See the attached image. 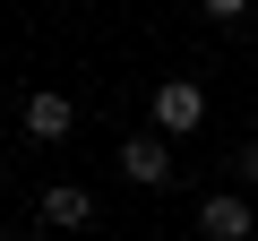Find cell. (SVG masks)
<instances>
[{
    "label": "cell",
    "mask_w": 258,
    "mask_h": 241,
    "mask_svg": "<svg viewBox=\"0 0 258 241\" xmlns=\"http://www.w3.org/2000/svg\"><path fill=\"white\" fill-rule=\"evenodd\" d=\"M147 112H155L164 138H181V130H198V120H207V86H198V78H164Z\"/></svg>",
    "instance_id": "cell-1"
},
{
    "label": "cell",
    "mask_w": 258,
    "mask_h": 241,
    "mask_svg": "<svg viewBox=\"0 0 258 241\" xmlns=\"http://www.w3.org/2000/svg\"><path fill=\"white\" fill-rule=\"evenodd\" d=\"M120 172L138 181V190H164V181H172V147H164V130H138V138H120Z\"/></svg>",
    "instance_id": "cell-2"
},
{
    "label": "cell",
    "mask_w": 258,
    "mask_h": 241,
    "mask_svg": "<svg viewBox=\"0 0 258 241\" xmlns=\"http://www.w3.org/2000/svg\"><path fill=\"white\" fill-rule=\"evenodd\" d=\"M198 241H249V198L241 190H207L198 198Z\"/></svg>",
    "instance_id": "cell-3"
},
{
    "label": "cell",
    "mask_w": 258,
    "mask_h": 241,
    "mask_svg": "<svg viewBox=\"0 0 258 241\" xmlns=\"http://www.w3.org/2000/svg\"><path fill=\"white\" fill-rule=\"evenodd\" d=\"M69 130H78V103H69V95H52V86H35V95H26V138H43V147H52V138H69Z\"/></svg>",
    "instance_id": "cell-4"
},
{
    "label": "cell",
    "mask_w": 258,
    "mask_h": 241,
    "mask_svg": "<svg viewBox=\"0 0 258 241\" xmlns=\"http://www.w3.org/2000/svg\"><path fill=\"white\" fill-rule=\"evenodd\" d=\"M43 224H52V232H86V224H95V198H86L78 181H52V190H43Z\"/></svg>",
    "instance_id": "cell-5"
},
{
    "label": "cell",
    "mask_w": 258,
    "mask_h": 241,
    "mask_svg": "<svg viewBox=\"0 0 258 241\" xmlns=\"http://www.w3.org/2000/svg\"><path fill=\"white\" fill-rule=\"evenodd\" d=\"M198 9H207V18H224V26H232V18H241V9H249V0H198Z\"/></svg>",
    "instance_id": "cell-6"
},
{
    "label": "cell",
    "mask_w": 258,
    "mask_h": 241,
    "mask_svg": "<svg viewBox=\"0 0 258 241\" xmlns=\"http://www.w3.org/2000/svg\"><path fill=\"white\" fill-rule=\"evenodd\" d=\"M241 181H258V138H249V147H241Z\"/></svg>",
    "instance_id": "cell-7"
}]
</instances>
